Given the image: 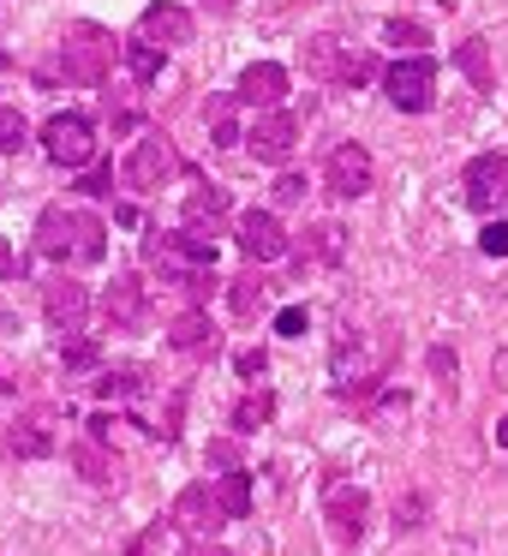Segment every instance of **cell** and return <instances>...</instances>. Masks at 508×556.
Segmentation results:
<instances>
[{
	"instance_id": "6da1fadb",
	"label": "cell",
	"mask_w": 508,
	"mask_h": 556,
	"mask_svg": "<svg viewBox=\"0 0 508 556\" xmlns=\"http://www.w3.org/2000/svg\"><path fill=\"white\" fill-rule=\"evenodd\" d=\"M102 240H109V228H102L90 210H42L37 216V252L54 257V264H97L102 257Z\"/></svg>"
},
{
	"instance_id": "7a4b0ae2",
	"label": "cell",
	"mask_w": 508,
	"mask_h": 556,
	"mask_svg": "<svg viewBox=\"0 0 508 556\" xmlns=\"http://www.w3.org/2000/svg\"><path fill=\"white\" fill-rule=\"evenodd\" d=\"M305 73L323 78V85H371V78H377V54L347 49L341 37H312V42H305Z\"/></svg>"
},
{
	"instance_id": "3957f363",
	"label": "cell",
	"mask_w": 508,
	"mask_h": 556,
	"mask_svg": "<svg viewBox=\"0 0 508 556\" xmlns=\"http://www.w3.org/2000/svg\"><path fill=\"white\" fill-rule=\"evenodd\" d=\"M114 66V37L102 25H73L61 42V73L66 85H102Z\"/></svg>"
},
{
	"instance_id": "277c9868",
	"label": "cell",
	"mask_w": 508,
	"mask_h": 556,
	"mask_svg": "<svg viewBox=\"0 0 508 556\" xmlns=\"http://www.w3.org/2000/svg\"><path fill=\"white\" fill-rule=\"evenodd\" d=\"M42 150H49V162H61V168H85V162L97 156V126H90L85 114H54V121H42Z\"/></svg>"
},
{
	"instance_id": "5b68a950",
	"label": "cell",
	"mask_w": 508,
	"mask_h": 556,
	"mask_svg": "<svg viewBox=\"0 0 508 556\" xmlns=\"http://www.w3.org/2000/svg\"><path fill=\"white\" fill-rule=\"evenodd\" d=\"M383 90L389 102H395L401 114H424L436 97V61H424V54H412V61H395L383 73Z\"/></svg>"
},
{
	"instance_id": "8992f818",
	"label": "cell",
	"mask_w": 508,
	"mask_h": 556,
	"mask_svg": "<svg viewBox=\"0 0 508 556\" xmlns=\"http://www.w3.org/2000/svg\"><path fill=\"white\" fill-rule=\"evenodd\" d=\"M395 336H341L335 341V377L341 383H365V377H383Z\"/></svg>"
},
{
	"instance_id": "52a82bcc",
	"label": "cell",
	"mask_w": 508,
	"mask_h": 556,
	"mask_svg": "<svg viewBox=\"0 0 508 556\" xmlns=\"http://www.w3.org/2000/svg\"><path fill=\"white\" fill-rule=\"evenodd\" d=\"M174 168H180V156H174V144L162 132H150V138H138L132 144V156H126V186L132 192H156L162 180H174Z\"/></svg>"
},
{
	"instance_id": "ba28073f",
	"label": "cell",
	"mask_w": 508,
	"mask_h": 556,
	"mask_svg": "<svg viewBox=\"0 0 508 556\" xmlns=\"http://www.w3.org/2000/svg\"><path fill=\"white\" fill-rule=\"evenodd\" d=\"M7 443H13L18 460L54 455V448H61V407H49V401H42V407L18 413V425H13V437H7Z\"/></svg>"
},
{
	"instance_id": "9c48e42d",
	"label": "cell",
	"mask_w": 508,
	"mask_h": 556,
	"mask_svg": "<svg viewBox=\"0 0 508 556\" xmlns=\"http://www.w3.org/2000/svg\"><path fill=\"white\" fill-rule=\"evenodd\" d=\"M293 144H300V121L281 114V109H264L252 121V132H245V150H252L257 162H276V168L293 156Z\"/></svg>"
},
{
	"instance_id": "30bf717a",
	"label": "cell",
	"mask_w": 508,
	"mask_h": 556,
	"mask_svg": "<svg viewBox=\"0 0 508 556\" xmlns=\"http://www.w3.org/2000/svg\"><path fill=\"white\" fill-rule=\"evenodd\" d=\"M42 312H49V324L61 329V336H78L85 317H90V288H85V281H73V276L42 281Z\"/></svg>"
},
{
	"instance_id": "8fae6325",
	"label": "cell",
	"mask_w": 508,
	"mask_h": 556,
	"mask_svg": "<svg viewBox=\"0 0 508 556\" xmlns=\"http://www.w3.org/2000/svg\"><path fill=\"white\" fill-rule=\"evenodd\" d=\"M329 192L335 198H365L377 186V162H371V150L365 144H341L335 156H329Z\"/></svg>"
},
{
	"instance_id": "7c38bea8",
	"label": "cell",
	"mask_w": 508,
	"mask_h": 556,
	"mask_svg": "<svg viewBox=\"0 0 508 556\" xmlns=\"http://www.w3.org/2000/svg\"><path fill=\"white\" fill-rule=\"evenodd\" d=\"M102 312H109V329L132 336V329L150 324V288L138 276H114V288L102 293Z\"/></svg>"
},
{
	"instance_id": "4fadbf2b",
	"label": "cell",
	"mask_w": 508,
	"mask_h": 556,
	"mask_svg": "<svg viewBox=\"0 0 508 556\" xmlns=\"http://www.w3.org/2000/svg\"><path fill=\"white\" fill-rule=\"evenodd\" d=\"M467 204H472V210L508 204V150H496V156H472V162H467Z\"/></svg>"
},
{
	"instance_id": "5bb4252c",
	"label": "cell",
	"mask_w": 508,
	"mask_h": 556,
	"mask_svg": "<svg viewBox=\"0 0 508 556\" xmlns=\"http://www.w3.org/2000/svg\"><path fill=\"white\" fill-rule=\"evenodd\" d=\"M323 515H329V532H335V544H359L371 503H365V491H353V484H335V491L323 496Z\"/></svg>"
},
{
	"instance_id": "9a60e30c",
	"label": "cell",
	"mask_w": 508,
	"mask_h": 556,
	"mask_svg": "<svg viewBox=\"0 0 508 556\" xmlns=\"http://www.w3.org/2000/svg\"><path fill=\"white\" fill-rule=\"evenodd\" d=\"M138 37L156 42V49H186L192 42V13L186 7H144V18H138Z\"/></svg>"
},
{
	"instance_id": "2e32d148",
	"label": "cell",
	"mask_w": 508,
	"mask_h": 556,
	"mask_svg": "<svg viewBox=\"0 0 508 556\" xmlns=\"http://www.w3.org/2000/svg\"><path fill=\"white\" fill-rule=\"evenodd\" d=\"M233 97L245 102V109H281V97H288V73H281L276 61H257V66H245L240 73V90H233Z\"/></svg>"
},
{
	"instance_id": "e0dca14e",
	"label": "cell",
	"mask_w": 508,
	"mask_h": 556,
	"mask_svg": "<svg viewBox=\"0 0 508 556\" xmlns=\"http://www.w3.org/2000/svg\"><path fill=\"white\" fill-rule=\"evenodd\" d=\"M240 252L257 257V264H269V257L288 252V233H281V222L269 216V210H245L240 216Z\"/></svg>"
},
{
	"instance_id": "ac0fdd59",
	"label": "cell",
	"mask_w": 508,
	"mask_h": 556,
	"mask_svg": "<svg viewBox=\"0 0 508 556\" xmlns=\"http://www.w3.org/2000/svg\"><path fill=\"white\" fill-rule=\"evenodd\" d=\"M216 520H221V508H216V496H209V484H186L168 508V527H180V532H209Z\"/></svg>"
},
{
	"instance_id": "d6986e66",
	"label": "cell",
	"mask_w": 508,
	"mask_h": 556,
	"mask_svg": "<svg viewBox=\"0 0 508 556\" xmlns=\"http://www.w3.org/2000/svg\"><path fill=\"white\" fill-rule=\"evenodd\" d=\"M347 257V228L341 222H312L300 233V264H341Z\"/></svg>"
},
{
	"instance_id": "ffe728a7",
	"label": "cell",
	"mask_w": 508,
	"mask_h": 556,
	"mask_svg": "<svg viewBox=\"0 0 508 556\" xmlns=\"http://www.w3.org/2000/svg\"><path fill=\"white\" fill-rule=\"evenodd\" d=\"M168 348H174V353H216V324H209L204 312H186V317H174V329H168Z\"/></svg>"
},
{
	"instance_id": "44dd1931",
	"label": "cell",
	"mask_w": 508,
	"mask_h": 556,
	"mask_svg": "<svg viewBox=\"0 0 508 556\" xmlns=\"http://www.w3.org/2000/svg\"><path fill=\"white\" fill-rule=\"evenodd\" d=\"M73 467L85 472L90 484H114V472H120V460H114L109 448H102V437L90 431V437H78V443H73Z\"/></svg>"
},
{
	"instance_id": "7402d4cb",
	"label": "cell",
	"mask_w": 508,
	"mask_h": 556,
	"mask_svg": "<svg viewBox=\"0 0 508 556\" xmlns=\"http://www.w3.org/2000/svg\"><path fill=\"white\" fill-rule=\"evenodd\" d=\"M269 293H276V281H264L257 269L233 276V281H228V305H233V317H257V312L269 305Z\"/></svg>"
},
{
	"instance_id": "603a6c76",
	"label": "cell",
	"mask_w": 508,
	"mask_h": 556,
	"mask_svg": "<svg viewBox=\"0 0 508 556\" xmlns=\"http://www.w3.org/2000/svg\"><path fill=\"white\" fill-rule=\"evenodd\" d=\"M209 496H216V508H221L228 520H245V515H252V479H245L240 467H233V472H221V479H216V491H209Z\"/></svg>"
},
{
	"instance_id": "cb8c5ba5",
	"label": "cell",
	"mask_w": 508,
	"mask_h": 556,
	"mask_svg": "<svg viewBox=\"0 0 508 556\" xmlns=\"http://www.w3.org/2000/svg\"><path fill=\"white\" fill-rule=\"evenodd\" d=\"M455 66H460V73H467L479 90L496 85V73H491V42H484V37H467V42H460V49H455Z\"/></svg>"
},
{
	"instance_id": "d4e9b609",
	"label": "cell",
	"mask_w": 508,
	"mask_h": 556,
	"mask_svg": "<svg viewBox=\"0 0 508 556\" xmlns=\"http://www.w3.org/2000/svg\"><path fill=\"white\" fill-rule=\"evenodd\" d=\"M228 216V192H221V186H204V192H192L186 198V228H216V222Z\"/></svg>"
},
{
	"instance_id": "484cf974",
	"label": "cell",
	"mask_w": 508,
	"mask_h": 556,
	"mask_svg": "<svg viewBox=\"0 0 508 556\" xmlns=\"http://www.w3.org/2000/svg\"><path fill=\"white\" fill-rule=\"evenodd\" d=\"M162 61H168V49H156V42H126V66H132V78L138 85H156L162 78Z\"/></svg>"
},
{
	"instance_id": "4316f807",
	"label": "cell",
	"mask_w": 508,
	"mask_h": 556,
	"mask_svg": "<svg viewBox=\"0 0 508 556\" xmlns=\"http://www.w3.org/2000/svg\"><path fill=\"white\" fill-rule=\"evenodd\" d=\"M269 413H276V395H269V389H252V395H240V407H233V431H257V425H269Z\"/></svg>"
},
{
	"instance_id": "83f0119b",
	"label": "cell",
	"mask_w": 508,
	"mask_h": 556,
	"mask_svg": "<svg viewBox=\"0 0 508 556\" xmlns=\"http://www.w3.org/2000/svg\"><path fill=\"white\" fill-rule=\"evenodd\" d=\"M233 102H240V97H216V102H204V121H209V132H216V144H240V126H233Z\"/></svg>"
},
{
	"instance_id": "f1b7e54d",
	"label": "cell",
	"mask_w": 508,
	"mask_h": 556,
	"mask_svg": "<svg viewBox=\"0 0 508 556\" xmlns=\"http://www.w3.org/2000/svg\"><path fill=\"white\" fill-rule=\"evenodd\" d=\"M389 42H395V49H424V42H431V30L424 25H412V18H389V30H383Z\"/></svg>"
},
{
	"instance_id": "f546056e",
	"label": "cell",
	"mask_w": 508,
	"mask_h": 556,
	"mask_svg": "<svg viewBox=\"0 0 508 556\" xmlns=\"http://www.w3.org/2000/svg\"><path fill=\"white\" fill-rule=\"evenodd\" d=\"M25 138H30L25 114H18V109H0V150H7V156H13V150L25 144Z\"/></svg>"
},
{
	"instance_id": "4dcf8cb0",
	"label": "cell",
	"mask_w": 508,
	"mask_h": 556,
	"mask_svg": "<svg viewBox=\"0 0 508 556\" xmlns=\"http://www.w3.org/2000/svg\"><path fill=\"white\" fill-rule=\"evenodd\" d=\"M138 383H144V371H109L97 383V395L102 401H114V395H138Z\"/></svg>"
},
{
	"instance_id": "1f68e13d",
	"label": "cell",
	"mask_w": 508,
	"mask_h": 556,
	"mask_svg": "<svg viewBox=\"0 0 508 556\" xmlns=\"http://www.w3.org/2000/svg\"><path fill=\"white\" fill-rule=\"evenodd\" d=\"M245 460V448H240V437H216L209 443V467H221V472H233Z\"/></svg>"
},
{
	"instance_id": "d6a6232c",
	"label": "cell",
	"mask_w": 508,
	"mask_h": 556,
	"mask_svg": "<svg viewBox=\"0 0 508 556\" xmlns=\"http://www.w3.org/2000/svg\"><path fill=\"white\" fill-rule=\"evenodd\" d=\"M61 359L73 365V371H90V365L102 359V348H97V341H61Z\"/></svg>"
},
{
	"instance_id": "836d02e7",
	"label": "cell",
	"mask_w": 508,
	"mask_h": 556,
	"mask_svg": "<svg viewBox=\"0 0 508 556\" xmlns=\"http://www.w3.org/2000/svg\"><path fill=\"white\" fill-rule=\"evenodd\" d=\"M276 204H281V210L305 204V180H300V174H281V180H276Z\"/></svg>"
},
{
	"instance_id": "e575fe53",
	"label": "cell",
	"mask_w": 508,
	"mask_h": 556,
	"mask_svg": "<svg viewBox=\"0 0 508 556\" xmlns=\"http://www.w3.org/2000/svg\"><path fill=\"white\" fill-rule=\"evenodd\" d=\"M479 245H484V257H508V222H491L479 233Z\"/></svg>"
},
{
	"instance_id": "d590c367",
	"label": "cell",
	"mask_w": 508,
	"mask_h": 556,
	"mask_svg": "<svg viewBox=\"0 0 508 556\" xmlns=\"http://www.w3.org/2000/svg\"><path fill=\"white\" fill-rule=\"evenodd\" d=\"M276 329H281V336H305V305H281Z\"/></svg>"
},
{
	"instance_id": "8d00e7d4",
	"label": "cell",
	"mask_w": 508,
	"mask_h": 556,
	"mask_svg": "<svg viewBox=\"0 0 508 556\" xmlns=\"http://www.w3.org/2000/svg\"><path fill=\"white\" fill-rule=\"evenodd\" d=\"M233 365H240V377H264V348H240V353H233Z\"/></svg>"
},
{
	"instance_id": "74e56055",
	"label": "cell",
	"mask_w": 508,
	"mask_h": 556,
	"mask_svg": "<svg viewBox=\"0 0 508 556\" xmlns=\"http://www.w3.org/2000/svg\"><path fill=\"white\" fill-rule=\"evenodd\" d=\"M431 371L443 377V389H448V383H455V371H460V359H455L448 348H436V353H431Z\"/></svg>"
},
{
	"instance_id": "f35d334b",
	"label": "cell",
	"mask_w": 508,
	"mask_h": 556,
	"mask_svg": "<svg viewBox=\"0 0 508 556\" xmlns=\"http://www.w3.org/2000/svg\"><path fill=\"white\" fill-rule=\"evenodd\" d=\"M491 383H496V389H508V348H496V359H491Z\"/></svg>"
},
{
	"instance_id": "ab89813d",
	"label": "cell",
	"mask_w": 508,
	"mask_h": 556,
	"mask_svg": "<svg viewBox=\"0 0 508 556\" xmlns=\"http://www.w3.org/2000/svg\"><path fill=\"white\" fill-rule=\"evenodd\" d=\"M18 276V257H13V245L0 240V281H13Z\"/></svg>"
},
{
	"instance_id": "60d3db41",
	"label": "cell",
	"mask_w": 508,
	"mask_h": 556,
	"mask_svg": "<svg viewBox=\"0 0 508 556\" xmlns=\"http://www.w3.org/2000/svg\"><path fill=\"white\" fill-rule=\"evenodd\" d=\"M180 556H228V551H221V544H209V539H198V544H186Z\"/></svg>"
},
{
	"instance_id": "b9f144b4",
	"label": "cell",
	"mask_w": 508,
	"mask_h": 556,
	"mask_svg": "<svg viewBox=\"0 0 508 556\" xmlns=\"http://www.w3.org/2000/svg\"><path fill=\"white\" fill-rule=\"evenodd\" d=\"M13 389H18V383H13V371H7V365H0V395H13Z\"/></svg>"
},
{
	"instance_id": "7bdbcfd3",
	"label": "cell",
	"mask_w": 508,
	"mask_h": 556,
	"mask_svg": "<svg viewBox=\"0 0 508 556\" xmlns=\"http://www.w3.org/2000/svg\"><path fill=\"white\" fill-rule=\"evenodd\" d=\"M496 443H503V448H508V419H496Z\"/></svg>"
},
{
	"instance_id": "ee69618b",
	"label": "cell",
	"mask_w": 508,
	"mask_h": 556,
	"mask_svg": "<svg viewBox=\"0 0 508 556\" xmlns=\"http://www.w3.org/2000/svg\"><path fill=\"white\" fill-rule=\"evenodd\" d=\"M216 7H228V0H216Z\"/></svg>"
}]
</instances>
